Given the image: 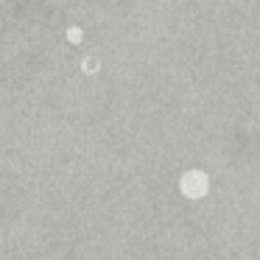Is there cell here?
<instances>
[{"mask_svg":"<svg viewBox=\"0 0 260 260\" xmlns=\"http://www.w3.org/2000/svg\"><path fill=\"white\" fill-rule=\"evenodd\" d=\"M95 70H98L95 59H84V73H95Z\"/></svg>","mask_w":260,"mask_h":260,"instance_id":"1","label":"cell"},{"mask_svg":"<svg viewBox=\"0 0 260 260\" xmlns=\"http://www.w3.org/2000/svg\"><path fill=\"white\" fill-rule=\"evenodd\" d=\"M68 40L79 42V40H81V28H76V25H73V28H68Z\"/></svg>","mask_w":260,"mask_h":260,"instance_id":"2","label":"cell"}]
</instances>
